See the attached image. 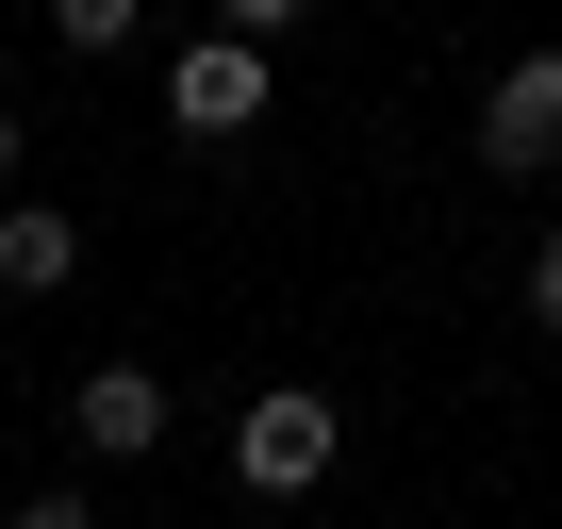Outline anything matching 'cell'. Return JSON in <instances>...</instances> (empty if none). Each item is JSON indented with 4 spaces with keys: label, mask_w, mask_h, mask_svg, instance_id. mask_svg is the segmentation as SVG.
<instances>
[{
    "label": "cell",
    "mask_w": 562,
    "mask_h": 529,
    "mask_svg": "<svg viewBox=\"0 0 562 529\" xmlns=\"http://www.w3.org/2000/svg\"><path fill=\"white\" fill-rule=\"evenodd\" d=\"M331 447H348V414H331L315 381H265V397L232 414V480H248V496H315Z\"/></svg>",
    "instance_id": "obj_1"
},
{
    "label": "cell",
    "mask_w": 562,
    "mask_h": 529,
    "mask_svg": "<svg viewBox=\"0 0 562 529\" xmlns=\"http://www.w3.org/2000/svg\"><path fill=\"white\" fill-rule=\"evenodd\" d=\"M480 166H496V182H546V166H562V50H513V67L480 83Z\"/></svg>",
    "instance_id": "obj_2"
},
{
    "label": "cell",
    "mask_w": 562,
    "mask_h": 529,
    "mask_svg": "<svg viewBox=\"0 0 562 529\" xmlns=\"http://www.w3.org/2000/svg\"><path fill=\"white\" fill-rule=\"evenodd\" d=\"M166 116H182L199 149H232V133H265V34H199V50L166 67Z\"/></svg>",
    "instance_id": "obj_3"
},
{
    "label": "cell",
    "mask_w": 562,
    "mask_h": 529,
    "mask_svg": "<svg viewBox=\"0 0 562 529\" xmlns=\"http://www.w3.org/2000/svg\"><path fill=\"white\" fill-rule=\"evenodd\" d=\"M67 430H83L100 463H149V447H166V381H149V364H83V397H67Z\"/></svg>",
    "instance_id": "obj_4"
},
{
    "label": "cell",
    "mask_w": 562,
    "mask_h": 529,
    "mask_svg": "<svg viewBox=\"0 0 562 529\" xmlns=\"http://www.w3.org/2000/svg\"><path fill=\"white\" fill-rule=\"evenodd\" d=\"M50 282H83V215L18 199V215H0V299H50Z\"/></svg>",
    "instance_id": "obj_5"
},
{
    "label": "cell",
    "mask_w": 562,
    "mask_h": 529,
    "mask_svg": "<svg viewBox=\"0 0 562 529\" xmlns=\"http://www.w3.org/2000/svg\"><path fill=\"white\" fill-rule=\"evenodd\" d=\"M133 18H149V0H50V34L100 67V50H133Z\"/></svg>",
    "instance_id": "obj_6"
},
{
    "label": "cell",
    "mask_w": 562,
    "mask_h": 529,
    "mask_svg": "<svg viewBox=\"0 0 562 529\" xmlns=\"http://www.w3.org/2000/svg\"><path fill=\"white\" fill-rule=\"evenodd\" d=\"M299 18H315V0H215V34H265V50L299 34Z\"/></svg>",
    "instance_id": "obj_7"
},
{
    "label": "cell",
    "mask_w": 562,
    "mask_h": 529,
    "mask_svg": "<svg viewBox=\"0 0 562 529\" xmlns=\"http://www.w3.org/2000/svg\"><path fill=\"white\" fill-rule=\"evenodd\" d=\"M529 315H546V331H562V232H546V248H529Z\"/></svg>",
    "instance_id": "obj_8"
},
{
    "label": "cell",
    "mask_w": 562,
    "mask_h": 529,
    "mask_svg": "<svg viewBox=\"0 0 562 529\" xmlns=\"http://www.w3.org/2000/svg\"><path fill=\"white\" fill-rule=\"evenodd\" d=\"M0 529H83V496H18V513H0Z\"/></svg>",
    "instance_id": "obj_9"
},
{
    "label": "cell",
    "mask_w": 562,
    "mask_h": 529,
    "mask_svg": "<svg viewBox=\"0 0 562 529\" xmlns=\"http://www.w3.org/2000/svg\"><path fill=\"white\" fill-rule=\"evenodd\" d=\"M0 166H18V100H0Z\"/></svg>",
    "instance_id": "obj_10"
}]
</instances>
